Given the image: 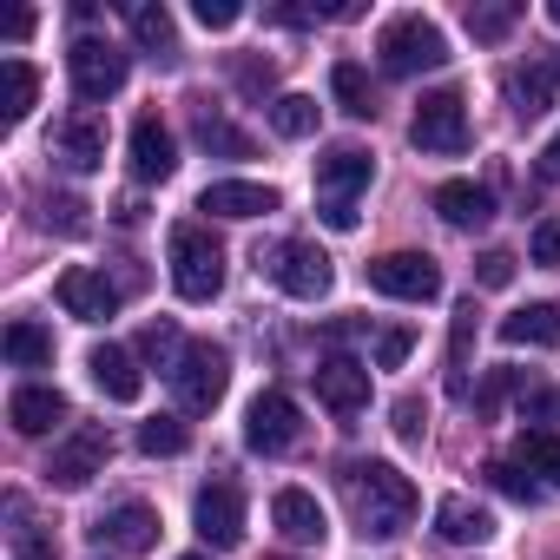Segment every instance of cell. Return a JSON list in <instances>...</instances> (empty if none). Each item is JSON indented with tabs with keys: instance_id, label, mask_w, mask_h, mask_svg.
<instances>
[{
	"instance_id": "6da1fadb",
	"label": "cell",
	"mask_w": 560,
	"mask_h": 560,
	"mask_svg": "<svg viewBox=\"0 0 560 560\" xmlns=\"http://www.w3.org/2000/svg\"><path fill=\"white\" fill-rule=\"evenodd\" d=\"M350 508H357V527L363 534L396 540L416 521V481L396 462H357L350 468Z\"/></svg>"
},
{
	"instance_id": "7a4b0ae2",
	"label": "cell",
	"mask_w": 560,
	"mask_h": 560,
	"mask_svg": "<svg viewBox=\"0 0 560 560\" xmlns=\"http://www.w3.org/2000/svg\"><path fill=\"white\" fill-rule=\"evenodd\" d=\"M172 291L185 304H211L224 291V244L205 224H172Z\"/></svg>"
},
{
	"instance_id": "3957f363",
	"label": "cell",
	"mask_w": 560,
	"mask_h": 560,
	"mask_svg": "<svg viewBox=\"0 0 560 560\" xmlns=\"http://www.w3.org/2000/svg\"><path fill=\"white\" fill-rule=\"evenodd\" d=\"M257 270H264L284 298H298V304H317V298H330V284H337L330 257H324L311 237H284V244L257 250Z\"/></svg>"
},
{
	"instance_id": "277c9868",
	"label": "cell",
	"mask_w": 560,
	"mask_h": 560,
	"mask_svg": "<svg viewBox=\"0 0 560 560\" xmlns=\"http://www.w3.org/2000/svg\"><path fill=\"white\" fill-rule=\"evenodd\" d=\"M376 54H383V73H389V80H416V73L448 67V40H442V27H435V21H422V14L389 21V27H383V40H376Z\"/></svg>"
},
{
	"instance_id": "5b68a950",
	"label": "cell",
	"mask_w": 560,
	"mask_h": 560,
	"mask_svg": "<svg viewBox=\"0 0 560 560\" xmlns=\"http://www.w3.org/2000/svg\"><path fill=\"white\" fill-rule=\"evenodd\" d=\"M370 291H383L396 304H435L442 298V264L429 250H383V257H370Z\"/></svg>"
},
{
	"instance_id": "8992f818",
	"label": "cell",
	"mask_w": 560,
	"mask_h": 560,
	"mask_svg": "<svg viewBox=\"0 0 560 560\" xmlns=\"http://www.w3.org/2000/svg\"><path fill=\"white\" fill-rule=\"evenodd\" d=\"M224 389H231V357H224L218 343H185V357H178V370H172L178 409H185V416H205V409H218Z\"/></svg>"
},
{
	"instance_id": "52a82bcc",
	"label": "cell",
	"mask_w": 560,
	"mask_h": 560,
	"mask_svg": "<svg viewBox=\"0 0 560 560\" xmlns=\"http://www.w3.org/2000/svg\"><path fill=\"white\" fill-rule=\"evenodd\" d=\"M409 139H416L422 152H435V159L468 152V106H462V93H455V86L422 93V106H416V119H409Z\"/></svg>"
},
{
	"instance_id": "ba28073f",
	"label": "cell",
	"mask_w": 560,
	"mask_h": 560,
	"mask_svg": "<svg viewBox=\"0 0 560 560\" xmlns=\"http://www.w3.org/2000/svg\"><path fill=\"white\" fill-rule=\"evenodd\" d=\"M298 442H304V416L284 389L250 396V409H244V448L250 455H291Z\"/></svg>"
},
{
	"instance_id": "9c48e42d",
	"label": "cell",
	"mask_w": 560,
	"mask_h": 560,
	"mask_svg": "<svg viewBox=\"0 0 560 560\" xmlns=\"http://www.w3.org/2000/svg\"><path fill=\"white\" fill-rule=\"evenodd\" d=\"M67 73H73V93L86 106H100V100H113L126 86V54L113 40H100V34H80L73 54H67Z\"/></svg>"
},
{
	"instance_id": "30bf717a",
	"label": "cell",
	"mask_w": 560,
	"mask_h": 560,
	"mask_svg": "<svg viewBox=\"0 0 560 560\" xmlns=\"http://www.w3.org/2000/svg\"><path fill=\"white\" fill-rule=\"evenodd\" d=\"M370 178H376V159L363 145H330L317 159V198L324 205H357V191H370Z\"/></svg>"
},
{
	"instance_id": "8fae6325",
	"label": "cell",
	"mask_w": 560,
	"mask_h": 560,
	"mask_svg": "<svg viewBox=\"0 0 560 560\" xmlns=\"http://www.w3.org/2000/svg\"><path fill=\"white\" fill-rule=\"evenodd\" d=\"M106 455H113L106 429H73V435L54 448V462H47V481H54V488H86V481L106 468Z\"/></svg>"
},
{
	"instance_id": "7c38bea8",
	"label": "cell",
	"mask_w": 560,
	"mask_h": 560,
	"mask_svg": "<svg viewBox=\"0 0 560 560\" xmlns=\"http://www.w3.org/2000/svg\"><path fill=\"white\" fill-rule=\"evenodd\" d=\"M191 521H198V534L211 547H237L244 540V494L231 481H205L198 501H191Z\"/></svg>"
},
{
	"instance_id": "4fadbf2b",
	"label": "cell",
	"mask_w": 560,
	"mask_h": 560,
	"mask_svg": "<svg viewBox=\"0 0 560 560\" xmlns=\"http://www.w3.org/2000/svg\"><path fill=\"white\" fill-rule=\"evenodd\" d=\"M93 540L113 547V553H152V547H159V508H145V501H119L113 514L93 521Z\"/></svg>"
},
{
	"instance_id": "5bb4252c",
	"label": "cell",
	"mask_w": 560,
	"mask_h": 560,
	"mask_svg": "<svg viewBox=\"0 0 560 560\" xmlns=\"http://www.w3.org/2000/svg\"><path fill=\"white\" fill-rule=\"evenodd\" d=\"M126 145H132V178L159 185V178H172V172H178V139H172V126H165L159 113H139Z\"/></svg>"
},
{
	"instance_id": "9a60e30c",
	"label": "cell",
	"mask_w": 560,
	"mask_h": 560,
	"mask_svg": "<svg viewBox=\"0 0 560 560\" xmlns=\"http://www.w3.org/2000/svg\"><path fill=\"white\" fill-rule=\"evenodd\" d=\"M317 396H324V409H337V416H363V409H370V363H357V357H324V363H317Z\"/></svg>"
},
{
	"instance_id": "2e32d148",
	"label": "cell",
	"mask_w": 560,
	"mask_h": 560,
	"mask_svg": "<svg viewBox=\"0 0 560 560\" xmlns=\"http://www.w3.org/2000/svg\"><path fill=\"white\" fill-rule=\"evenodd\" d=\"M270 521H277V534H284L291 547H324V534H330V521H324V508H317L311 488H277Z\"/></svg>"
},
{
	"instance_id": "e0dca14e",
	"label": "cell",
	"mask_w": 560,
	"mask_h": 560,
	"mask_svg": "<svg viewBox=\"0 0 560 560\" xmlns=\"http://www.w3.org/2000/svg\"><path fill=\"white\" fill-rule=\"evenodd\" d=\"M60 304H67V317H80V324H106V317L119 311V291L106 284L100 270L73 264V270H60Z\"/></svg>"
},
{
	"instance_id": "ac0fdd59",
	"label": "cell",
	"mask_w": 560,
	"mask_h": 560,
	"mask_svg": "<svg viewBox=\"0 0 560 560\" xmlns=\"http://www.w3.org/2000/svg\"><path fill=\"white\" fill-rule=\"evenodd\" d=\"M198 211H211V218H270L277 211V191L257 185V178H218V185H205Z\"/></svg>"
},
{
	"instance_id": "d6986e66",
	"label": "cell",
	"mask_w": 560,
	"mask_h": 560,
	"mask_svg": "<svg viewBox=\"0 0 560 560\" xmlns=\"http://www.w3.org/2000/svg\"><path fill=\"white\" fill-rule=\"evenodd\" d=\"M86 370H93V383H100L106 402H139V396H145V376H139L132 350H119V343H100V350L86 357Z\"/></svg>"
},
{
	"instance_id": "ffe728a7",
	"label": "cell",
	"mask_w": 560,
	"mask_h": 560,
	"mask_svg": "<svg viewBox=\"0 0 560 560\" xmlns=\"http://www.w3.org/2000/svg\"><path fill=\"white\" fill-rule=\"evenodd\" d=\"M435 534L455 540V547H481V540H494V514L468 494H442L435 501Z\"/></svg>"
},
{
	"instance_id": "44dd1931",
	"label": "cell",
	"mask_w": 560,
	"mask_h": 560,
	"mask_svg": "<svg viewBox=\"0 0 560 560\" xmlns=\"http://www.w3.org/2000/svg\"><path fill=\"white\" fill-rule=\"evenodd\" d=\"M435 211H442V224L475 231V224H488V218H494V191H488V185H475V178H448V185H435Z\"/></svg>"
},
{
	"instance_id": "7402d4cb",
	"label": "cell",
	"mask_w": 560,
	"mask_h": 560,
	"mask_svg": "<svg viewBox=\"0 0 560 560\" xmlns=\"http://www.w3.org/2000/svg\"><path fill=\"white\" fill-rule=\"evenodd\" d=\"M8 416H14V429H21V435H47V429H60L73 409H67V396H60V389H47V383H27V389H14Z\"/></svg>"
},
{
	"instance_id": "603a6c76",
	"label": "cell",
	"mask_w": 560,
	"mask_h": 560,
	"mask_svg": "<svg viewBox=\"0 0 560 560\" xmlns=\"http://www.w3.org/2000/svg\"><path fill=\"white\" fill-rule=\"evenodd\" d=\"M553 100H560V54H540V60H527L514 73V113L521 119H540Z\"/></svg>"
},
{
	"instance_id": "cb8c5ba5",
	"label": "cell",
	"mask_w": 560,
	"mask_h": 560,
	"mask_svg": "<svg viewBox=\"0 0 560 560\" xmlns=\"http://www.w3.org/2000/svg\"><path fill=\"white\" fill-rule=\"evenodd\" d=\"M54 145H60V159H67L73 172H100V165H106V126H100L93 113H73V119L54 132Z\"/></svg>"
},
{
	"instance_id": "d4e9b609",
	"label": "cell",
	"mask_w": 560,
	"mask_h": 560,
	"mask_svg": "<svg viewBox=\"0 0 560 560\" xmlns=\"http://www.w3.org/2000/svg\"><path fill=\"white\" fill-rule=\"evenodd\" d=\"M501 343H514V350H560V311L553 304H521L514 317H501Z\"/></svg>"
},
{
	"instance_id": "484cf974",
	"label": "cell",
	"mask_w": 560,
	"mask_h": 560,
	"mask_svg": "<svg viewBox=\"0 0 560 560\" xmlns=\"http://www.w3.org/2000/svg\"><path fill=\"white\" fill-rule=\"evenodd\" d=\"M8 363L14 370H47L54 363V330H40L34 317H14L8 324Z\"/></svg>"
},
{
	"instance_id": "4316f807",
	"label": "cell",
	"mask_w": 560,
	"mask_h": 560,
	"mask_svg": "<svg viewBox=\"0 0 560 560\" xmlns=\"http://www.w3.org/2000/svg\"><path fill=\"white\" fill-rule=\"evenodd\" d=\"M514 462H521L527 475H540L547 488H560V435H553V429H521Z\"/></svg>"
},
{
	"instance_id": "83f0119b",
	"label": "cell",
	"mask_w": 560,
	"mask_h": 560,
	"mask_svg": "<svg viewBox=\"0 0 560 560\" xmlns=\"http://www.w3.org/2000/svg\"><path fill=\"white\" fill-rule=\"evenodd\" d=\"M0 80H8V106H0V126H27V113H34V100H40V73L27 67V60H8L0 67Z\"/></svg>"
},
{
	"instance_id": "f1b7e54d",
	"label": "cell",
	"mask_w": 560,
	"mask_h": 560,
	"mask_svg": "<svg viewBox=\"0 0 560 560\" xmlns=\"http://www.w3.org/2000/svg\"><path fill=\"white\" fill-rule=\"evenodd\" d=\"M270 132L277 139H311L317 132V100L311 93H277L270 100Z\"/></svg>"
},
{
	"instance_id": "f546056e",
	"label": "cell",
	"mask_w": 560,
	"mask_h": 560,
	"mask_svg": "<svg viewBox=\"0 0 560 560\" xmlns=\"http://www.w3.org/2000/svg\"><path fill=\"white\" fill-rule=\"evenodd\" d=\"M330 93H337V106H343L350 119H370V113H376V93H370V73H363L357 60H337V67H330Z\"/></svg>"
},
{
	"instance_id": "4dcf8cb0",
	"label": "cell",
	"mask_w": 560,
	"mask_h": 560,
	"mask_svg": "<svg viewBox=\"0 0 560 560\" xmlns=\"http://www.w3.org/2000/svg\"><path fill=\"white\" fill-rule=\"evenodd\" d=\"M132 34L152 60H178V34H172V14L165 8H132Z\"/></svg>"
},
{
	"instance_id": "1f68e13d",
	"label": "cell",
	"mask_w": 560,
	"mask_h": 560,
	"mask_svg": "<svg viewBox=\"0 0 560 560\" xmlns=\"http://www.w3.org/2000/svg\"><path fill=\"white\" fill-rule=\"evenodd\" d=\"M198 145L218 152V159H250V139H244L231 119H218L211 106H198Z\"/></svg>"
},
{
	"instance_id": "d6a6232c",
	"label": "cell",
	"mask_w": 560,
	"mask_h": 560,
	"mask_svg": "<svg viewBox=\"0 0 560 560\" xmlns=\"http://www.w3.org/2000/svg\"><path fill=\"white\" fill-rule=\"evenodd\" d=\"M139 448L145 455H185L191 448V429L178 416H152V422H139Z\"/></svg>"
},
{
	"instance_id": "836d02e7",
	"label": "cell",
	"mask_w": 560,
	"mask_h": 560,
	"mask_svg": "<svg viewBox=\"0 0 560 560\" xmlns=\"http://www.w3.org/2000/svg\"><path fill=\"white\" fill-rule=\"evenodd\" d=\"M488 481H494L508 501H521V508H534V501H540V481H534L521 462H488Z\"/></svg>"
},
{
	"instance_id": "e575fe53",
	"label": "cell",
	"mask_w": 560,
	"mask_h": 560,
	"mask_svg": "<svg viewBox=\"0 0 560 560\" xmlns=\"http://www.w3.org/2000/svg\"><path fill=\"white\" fill-rule=\"evenodd\" d=\"M514 21H521L514 0H501V8H468V34H475V40H508Z\"/></svg>"
},
{
	"instance_id": "d590c367",
	"label": "cell",
	"mask_w": 560,
	"mask_h": 560,
	"mask_svg": "<svg viewBox=\"0 0 560 560\" xmlns=\"http://www.w3.org/2000/svg\"><path fill=\"white\" fill-rule=\"evenodd\" d=\"M139 350H145L165 376H172V370H178V357H185V343H178V330H172V324H152V330L139 337Z\"/></svg>"
},
{
	"instance_id": "8d00e7d4",
	"label": "cell",
	"mask_w": 560,
	"mask_h": 560,
	"mask_svg": "<svg viewBox=\"0 0 560 560\" xmlns=\"http://www.w3.org/2000/svg\"><path fill=\"white\" fill-rule=\"evenodd\" d=\"M527 257H534L540 270H560V211L534 224V237H527Z\"/></svg>"
},
{
	"instance_id": "74e56055",
	"label": "cell",
	"mask_w": 560,
	"mask_h": 560,
	"mask_svg": "<svg viewBox=\"0 0 560 560\" xmlns=\"http://www.w3.org/2000/svg\"><path fill=\"white\" fill-rule=\"evenodd\" d=\"M409 350H416V330H383L376 337V370H402Z\"/></svg>"
},
{
	"instance_id": "f35d334b",
	"label": "cell",
	"mask_w": 560,
	"mask_h": 560,
	"mask_svg": "<svg viewBox=\"0 0 560 560\" xmlns=\"http://www.w3.org/2000/svg\"><path fill=\"white\" fill-rule=\"evenodd\" d=\"M475 277L488 291H508L514 284V250H481V264H475Z\"/></svg>"
},
{
	"instance_id": "ab89813d",
	"label": "cell",
	"mask_w": 560,
	"mask_h": 560,
	"mask_svg": "<svg viewBox=\"0 0 560 560\" xmlns=\"http://www.w3.org/2000/svg\"><path fill=\"white\" fill-rule=\"evenodd\" d=\"M198 27H211V34H224V27H237L244 21V8H237V0H198Z\"/></svg>"
},
{
	"instance_id": "60d3db41",
	"label": "cell",
	"mask_w": 560,
	"mask_h": 560,
	"mask_svg": "<svg viewBox=\"0 0 560 560\" xmlns=\"http://www.w3.org/2000/svg\"><path fill=\"white\" fill-rule=\"evenodd\" d=\"M47 224H60L67 237H86V205L80 198H47Z\"/></svg>"
},
{
	"instance_id": "b9f144b4",
	"label": "cell",
	"mask_w": 560,
	"mask_h": 560,
	"mask_svg": "<svg viewBox=\"0 0 560 560\" xmlns=\"http://www.w3.org/2000/svg\"><path fill=\"white\" fill-rule=\"evenodd\" d=\"M237 86H244V93H257V100H264V93H270V86H277V67H270V60H237Z\"/></svg>"
},
{
	"instance_id": "7bdbcfd3",
	"label": "cell",
	"mask_w": 560,
	"mask_h": 560,
	"mask_svg": "<svg viewBox=\"0 0 560 560\" xmlns=\"http://www.w3.org/2000/svg\"><path fill=\"white\" fill-rule=\"evenodd\" d=\"M422 429H429V409H422L416 396H402V402H396V435H402V442H422Z\"/></svg>"
},
{
	"instance_id": "ee69618b",
	"label": "cell",
	"mask_w": 560,
	"mask_h": 560,
	"mask_svg": "<svg viewBox=\"0 0 560 560\" xmlns=\"http://www.w3.org/2000/svg\"><path fill=\"white\" fill-rule=\"evenodd\" d=\"M534 178H540V185H560V132L540 145V159H534Z\"/></svg>"
},
{
	"instance_id": "f6af8a7d",
	"label": "cell",
	"mask_w": 560,
	"mask_h": 560,
	"mask_svg": "<svg viewBox=\"0 0 560 560\" xmlns=\"http://www.w3.org/2000/svg\"><path fill=\"white\" fill-rule=\"evenodd\" d=\"M317 218H324L330 231H357V205H324V198H317Z\"/></svg>"
},
{
	"instance_id": "bcb514c9",
	"label": "cell",
	"mask_w": 560,
	"mask_h": 560,
	"mask_svg": "<svg viewBox=\"0 0 560 560\" xmlns=\"http://www.w3.org/2000/svg\"><path fill=\"white\" fill-rule=\"evenodd\" d=\"M508 383H514V376H508V370H494V376H488V389H481V396H475V402H481V409H494V402H501V396H508Z\"/></svg>"
},
{
	"instance_id": "7dc6e473",
	"label": "cell",
	"mask_w": 560,
	"mask_h": 560,
	"mask_svg": "<svg viewBox=\"0 0 560 560\" xmlns=\"http://www.w3.org/2000/svg\"><path fill=\"white\" fill-rule=\"evenodd\" d=\"M14 560H60V553H54V540H21Z\"/></svg>"
},
{
	"instance_id": "c3c4849f",
	"label": "cell",
	"mask_w": 560,
	"mask_h": 560,
	"mask_svg": "<svg viewBox=\"0 0 560 560\" xmlns=\"http://www.w3.org/2000/svg\"><path fill=\"white\" fill-rule=\"evenodd\" d=\"M27 34H34V14H27V8H21V14H8V40H27Z\"/></svg>"
},
{
	"instance_id": "681fc988",
	"label": "cell",
	"mask_w": 560,
	"mask_h": 560,
	"mask_svg": "<svg viewBox=\"0 0 560 560\" xmlns=\"http://www.w3.org/2000/svg\"><path fill=\"white\" fill-rule=\"evenodd\" d=\"M547 21H553V27H560V0H553V8H547Z\"/></svg>"
},
{
	"instance_id": "f907efd6",
	"label": "cell",
	"mask_w": 560,
	"mask_h": 560,
	"mask_svg": "<svg viewBox=\"0 0 560 560\" xmlns=\"http://www.w3.org/2000/svg\"><path fill=\"white\" fill-rule=\"evenodd\" d=\"M178 560H205V553H178Z\"/></svg>"
}]
</instances>
